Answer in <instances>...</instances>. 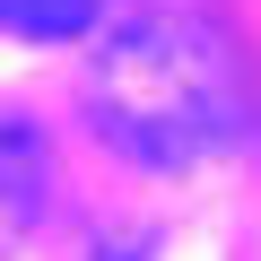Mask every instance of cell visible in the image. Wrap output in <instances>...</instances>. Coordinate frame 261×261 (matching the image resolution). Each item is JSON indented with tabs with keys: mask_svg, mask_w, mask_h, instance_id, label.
Here are the masks:
<instances>
[{
	"mask_svg": "<svg viewBox=\"0 0 261 261\" xmlns=\"http://www.w3.org/2000/svg\"><path fill=\"white\" fill-rule=\"evenodd\" d=\"M96 9H105V0H0V27H9V35H44V44H61V35H87Z\"/></svg>",
	"mask_w": 261,
	"mask_h": 261,
	"instance_id": "3",
	"label": "cell"
},
{
	"mask_svg": "<svg viewBox=\"0 0 261 261\" xmlns=\"http://www.w3.org/2000/svg\"><path fill=\"white\" fill-rule=\"evenodd\" d=\"M44 183H53V166H44L35 122H27L18 105H0V261L35 235V218H44Z\"/></svg>",
	"mask_w": 261,
	"mask_h": 261,
	"instance_id": "2",
	"label": "cell"
},
{
	"mask_svg": "<svg viewBox=\"0 0 261 261\" xmlns=\"http://www.w3.org/2000/svg\"><path fill=\"white\" fill-rule=\"evenodd\" d=\"M79 96H87L96 140L130 166H200L252 113L244 53L226 18H209L200 0H148L122 27H105Z\"/></svg>",
	"mask_w": 261,
	"mask_h": 261,
	"instance_id": "1",
	"label": "cell"
}]
</instances>
